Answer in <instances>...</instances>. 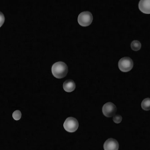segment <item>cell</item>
<instances>
[{
    "mask_svg": "<svg viewBox=\"0 0 150 150\" xmlns=\"http://www.w3.org/2000/svg\"><path fill=\"white\" fill-rule=\"evenodd\" d=\"M68 65L62 61L56 62L52 65L51 68V72L54 77H55L56 79H62L64 78L67 74H68Z\"/></svg>",
    "mask_w": 150,
    "mask_h": 150,
    "instance_id": "6da1fadb",
    "label": "cell"
},
{
    "mask_svg": "<svg viewBox=\"0 0 150 150\" xmlns=\"http://www.w3.org/2000/svg\"><path fill=\"white\" fill-rule=\"evenodd\" d=\"M93 21V15L90 11H83L78 15L77 22L82 27H88Z\"/></svg>",
    "mask_w": 150,
    "mask_h": 150,
    "instance_id": "7a4b0ae2",
    "label": "cell"
},
{
    "mask_svg": "<svg viewBox=\"0 0 150 150\" xmlns=\"http://www.w3.org/2000/svg\"><path fill=\"white\" fill-rule=\"evenodd\" d=\"M79 127V123L76 118L73 117H69L66 118L63 123V128L69 133H75Z\"/></svg>",
    "mask_w": 150,
    "mask_h": 150,
    "instance_id": "3957f363",
    "label": "cell"
},
{
    "mask_svg": "<svg viewBox=\"0 0 150 150\" xmlns=\"http://www.w3.org/2000/svg\"><path fill=\"white\" fill-rule=\"evenodd\" d=\"M134 67V61L129 57H122L119 61V68L122 72H128Z\"/></svg>",
    "mask_w": 150,
    "mask_h": 150,
    "instance_id": "277c9868",
    "label": "cell"
},
{
    "mask_svg": "<svg viewBox=\"0 0 150 150\" xmlns=\"http://www.w3.org/2000/svg\"><path fill=\"white\" fill-rule=\"evenodd\" d=\"M102 112L103 114L107 117V118H112L115 115V113L117 112V107L114 103H106L105 104H104V106L102 107Z\"/></svg>",
    "mask_w": 150,
    "mask_h": 150,
    "instance_id": "5b68a950",
    "label": "cell"
},
{
    "mask_svg": "<svg viewBox=\"0 0 150 150\" xmlns=\"http://www.w3.org/2000/svg\"><path fill=\"white\" fill-rule=\"evenodd\" d=\"M119 148H120L119 142L113 138H110L106 140L104 144L105 150H119Z\"/></svg>",
    "mask_w": 150,
    "mask_h": 150,
    "instance_id": "8992f818",
    "label": "cell"
},
{
    "mask_svg": "<svg viewBox=\"0 0 150 150\" xmlns=\"http://www.w3.org/2000/svg\"><path fill=\"white\" fill-rule=\"evenodd\" d=\"M139 9L145 14H150V0H140Z\"/></svg>",
    "mask_w": 150,
    "mask_h": 150,
    "instance_id": "52a82bcc",
    "label": "cell"
},
{
    "mask_svg": "<svg viewBox=\"0 0 150 150\" xmlns=\"http://www.w3.org/2000/svg\"><path fill=\"white\" fill-rule=\"evenodd\" d=\"M63 89H64V91H66L68 93L73 92L76 89V83H75V81H73L72 80H68L64 81V83H63Z\"/></svg>",
    "mask_w": 150,
    "mask_h": 150,
    "instance_id": "ba28073f",
    "label": "cell"
},
{
    "mask_svg": "<svg viewBox=\"0 0 150 150\" xmlns=\"http://www.w3.org/2000/svg\"><path fill=\"white\" fill-rule=\"evenodd\" d=\"M131 48H132V50H133L134 51H138V50H140L141 48H142V43H141L139 41L134 40V41H133V42H131Z\"/></svg>",
    "mask_w": 150,
    "mask_h": 150,
    "instance_id": "9c48e42d",
    "label": "cell"
},
{
    "mask_svg": "<svg viewBox=\"0 0 150 150\" xmlns=\"http://www.w3.org/2000/svg\"><path fill=\"white\" fill-rule=\"evenodd\" d=\"M142 108L144 111H150V98H145L142 103Z\"/></svg>",
    "mask_w": 150,
    "mask_h": 150,
    "instance_id": "30bf717a",
    "label": "cell"
},
{
    "mask_svg": "<svg viewBox=\"0 0 150 150\" xmlns=\"http://www.w3.org/2000/svg\"><path fill=\"white\" fill-rule=\"evenodd\" d=\"M21 117H22V113H21L20 111H15L12 113V118H13V119L16 120V121L19 120V119L21 118Z\"/></svg>",
    "mask_w": 150,
    "mask_h": 150,
    "instance_id": "8fae6325",
    "label": "cell"
},
{
    "mask_svg": "<svg viewBox=\"0 0 150 150\" xmlns=\"http://www.w3.org/2000/svg\"><path fill=\"white\" fill-rule=\"evenodd\" d=\"M122 121V117L120 115H114L113 116V122L116 124H120Z\"/></svg>",
    "mask_w": 150,
    "mask_h": 150,
    "instance_id": "7c38bea8",
    "label": "cell"
},
{
    "mask_svg": "<svg viewBox=\"0 0 150 150\" xmlns=\"http://www.w3.org/2000/svg\"><path fill=\"white\" fill-rule=\"evenodd\" d=\"M4 20H5V17L4 15V13L2 11H0V27L4 25Z\"/></svg>",
    "mask_w": 150,
    "mask_h": 150,
    "instance_id": "4fadbf2b",
    "label": "cell"
}]
</instances>
